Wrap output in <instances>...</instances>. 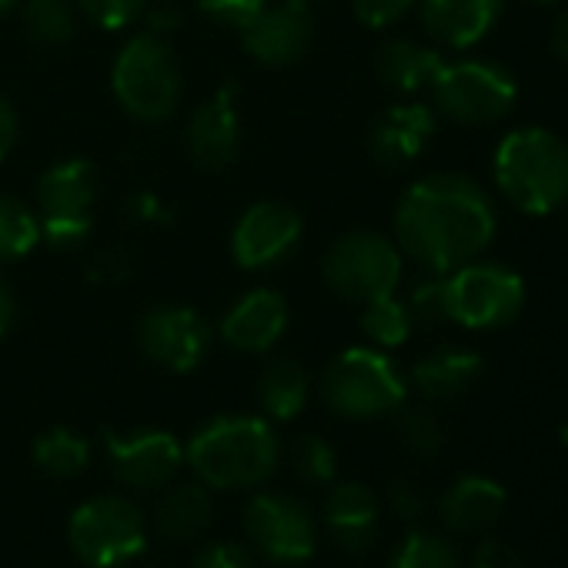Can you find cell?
Segmentation results:
<instances>
[{"instance_id": "cell-1", "label": "cell", "mask_w": 568, "mask_h": 568, "mask_svg": "<svg viewBox=\"0 0 568 568\" xmlns=\"http://www.w3.org/2000/svg\"><path fill=\"white\" fill-rule=\"evenodd\" d=\"M495 231L491 194L465 174H425L395 204V244L422 271L448 274L481 257Z\"/></svg>"}, {"instance_id": "cell-2", "label": "cell", "mask_w": 568, "mask_h": 568, "mask_svg": "<svg viewBox=\"0 0 568 568\" xmlns=\"http://www.w3.org/2000/svg\"><path fill=\"white\" fill-rule=\"evenodd\" d=\"M184 462L207 488H254L281 462V442L267 418L221 415L201 425L184 445Z\"/></svg>"}, {"instance_id": "cell-3", "label": "cell", "mask_w": 568, "mask_h": 568, "mask_svg": "<svg viewBox=\"0 0 568 568\" xmlns=\"http://www.w3.org/2000/svg\"><path fill=\"white\" fill-rule=\"evenodd\" d=\"M491 178L498 194L525 214L561 211L568 204V144L538 124L515 128L495 148Z\"/></svg>"}, {"instance_id": "cell-4", "label": "cell", "mask_w": 568, "mask_h": 568, "mask_svg": "<svg viewBox=\"0 0 568 568\" xmlns=\"http://www.w3.org/2000/svg\"><path fill=\"white\" fill-rule=\"evenodd\" d=\"M111 91L121 111L141 124H161L174 118V111L181 108L184 78L168 38H158L151 31L134 34L114 58Z\"/></svg>"}, {"instance_id": "cell-5", "label": "cell", "mask_w": 568, "mask_h": 568, "mask_svg": "<svg viewBox=\"0 0 568 568\" xmlns=\"http://www.w3.org/2000/svg\"><path fill=\"white\" fill-rule=\"evenodd\" d=\"M322 398L342 418H382L405 405L408 378L382 348H345L322 375Z\"/></svg>"}, {"instance_id": "cell-6", "label": "cell", "mask_w": 568, "mask_h": 568, "mask_svg": "<svg viewBox=\"0 0 568 568\" xmlns=\"http://www.w3.org/2000/svg\"><path fill=\"white\" fill-rule=\"evenodd\" d=\"M405 271V254L395 237L378 231L342 234L322 261V277L328 288L352 305H368L375 298L395 295Z\"/></svg>"}, {"instance_id": "cell-7", "label": "cell", "mask_w": 568, "mask_h": 568, "mask_svg": "<svg viewBox=\"0 0 568 568\" xmlns=\"http://www.w3.org/2000/svg\"><path fill=\"white\" fill-rule=\"evenodd\" d=\"M432 108L452 124L462 128H488L511 114L518 101L515 78L491 61H445L438 78L432 81Z\"/></svg>"}, {"instance_id": "cell-8", "label": "cell", "mask_w": 568, "mask_h": 568, "mask_svg": "<svg viewBox=\"0 0 568 568\" xmlns=\"http://www.w3.org/2000/svg\"><path fill=\"white\" fill-rule=\"evenodd\" d=\"M74 555L91 568H124L148 548L144 511L121 495H98L74 508L68 521Z\"/></svg>"}, {"instance_id": "cell-9", "label": "cell", "mask_w": 568, "mask_h": 568, "mask_svg": "<svg viewBox=\"0 0 568 568\" xmlns=\"http://www.w3.org/2000/svg\"><path fill=\"white\" fill-rule=\"evenodd\" d=\"M448 325L495 332L511 325L525 308V281L498 261H468L445 274Z\"/></svg>"}, {"instance_id": "cell-10", "label": "cell", "mask_w": 568, "mask_h": 568, "mask_svg": "<svg viewBox=\"0 0 568 568\" xmlns=\"http://www.w3.org/2000/svg\"><path fill=\"white\" fill-rule=\"evenodd\" d=\"M98 204V171L84 158H68L51 164L38 178V217L41 244L54 251H78L94 231Z\"/></svg>"}, {"instance_id": "cell-11", "label": "cell", "mask_w": 568, "mask_h": 568, "mask_svg": "<svg viewBox=\"0 0 568 568\" xmlns=\"http://www.w3.org/2000/svg\"><path fill=\"white\" fill-rule=\"evenodd\" d=\"M244 531L251 548L274 565H302L318 548V528L312 511L277 491H261L244 508Z\"/></svg>"}, {"instance_id": "cell-12", "label": "cell", "mask_w": 568, "mask_h": 568, "mask_svg": "<svg viewBox=\"0 0 568 568\" xmlns=\"http://www.w3.org/2000/svg\"><path fill=\"white\" fill-rule=\"evenodd\" d=\"M138 345L154 365L184 375L207 358L214 328L201 312L187 305H158L138 322Z\"/></svg>"}, {"instance_id": "cell-13", "label": "cell", "mask_w": 568, "mask_h": 568, "mask_svg": "<svg viewBox=\"0 0 568 568\" xmlns=\"http://www.w3.org/2000/svg\"><path fill=\"white\" fill-rule=\"evenodd\" d=\"M305 234L302 214L284 201H257L231 227V257L244 271H264L288 257Z\"/></svg>"}, {"instance_id": "cell-14", "label": "cell", "mask_w": 568, "mask_h": 568, "mask_svg": "<svg viewBox=\"0 0 568 568\" xmlns=\"http://www.w3.org/2000/svg\"><path fill=\"white\" fill-rule=\"evenodd\" d=\"M244 54L261 68H292L315 41V18L298 0H267L264 11L237 31Z\"/></svg>"}, {"instance_id": "cell-15", "label": "cell", "mask_w": 568, "mask_h": 568, "mask_svg": "<svg viewBox=\"0 0 568 568\" xmlns=\"http://www.w3.org/2000/svg\"><path fill=\"white\" fill-rule=\"evenodd\" d=\"M104 452L111 462V471L118 481L138 491H154L174 481V475L184 465V445L161 428H141V432H108Z\"/></svg>"}, {"instance_id": "cell-16", "label": "cell", "mask_w": 568, "mask_h": 568, "mask_svg": "<svg viewBox=\"0 0 568 568\" xmlns=\"http://www.w3.org/2000/svg\"><path fill=\"white\" fill-rule=\"evenodd\" d=\"M184 148L191 161L207 171H227L241 151V114H237V88L224 84L207 101H201L184 124Z\"/></svg>"}, {"instance_id": "cell-17", "label": "cell", "mask_w": 568, "mask_h": 568, "mask_svg": "<svg viewBox=\"0 0 568 568\" xmlns=\"http://www.w3.org/2000/svg\"><path fill=\"white\" fill-rule=\"evenodd\" d=\"M435 131H438L435 108L422 101L392 104L382 118H375L368 131V154L378 168L402 171L428 151Z\"/></svg>"}, {"instance_id": "cell-18", "label": "cell", "mask_w": 568, "mask_h": 568, "mask_svg": "<svg viewBox=\"0 0 568 568\" xmlns=\"http://www.w3.org/2000/svg\"><path fill=\"white\" fill-rule=\"evenodd\" d=\"M292 308L284 302L281 292L271 288H254L241 295L221 318L217 335L227 348L244 352V355H264L271 352L284 332H288Z\"/></svg>"}, {"instance_id": "cell-19", "label": "cell", "mask_w": 568, "mask_h": 568, "mask_svg": "<svg viewBox=\"0 0 568 568\" xmlns=\"http://www.w3.org/2000/svg\"><path fill=\"white\" fill-rule=\"evenodd\" d=\"M505 11V0H418V18L435 48L468 51L481 44Z\"/></svg>"}, {"instance_id": "cell-20", "label": "cell", "mask_w": 568, "mask_h": 568, "mask_svg": "<svg viewBox=\"0 0 568 568\" xmlns=\"http://www.w3.org/2000/svg\"><path fill=\"white\" fill-rule=\"evenodd\" d=\"M325 525L348 555H365L378 538V498L362 481H342L325 501Z\"/></svg>"}, {"instance_id": "cell-21", "label": "cell", "mask_w": 568, "mask_h": 568, "mask_svg": "<svg viewBox=\"0 0 568 568\" xmlns=\"http://www.w3.org/2000/svg\"><path fill=\"white\" fill-rule=\"evenodd\" d=\"M481 375V358L471 348L462 345H438L432 352H425L408 378V388H415L422 398L428 402H448L458 398L462 392H468Z\"/></svg>"}, {"instance_id": "cell-22", "label": "cell", "mask_w": 568, "mask_h": 568, "mask_svg": "<svg viewBox=\"0 0 568 568\" xmlns=\"http://www.w3.org/2000/svg\"><path fill=\"white\" fill-rule=\"evenodd\" d=\"M445 58L438 48L412 41V38H392L378 48L375 54V74L378 81L405 98H415L422 91L432 88V81L438 78Z\"/></svg>"}, {"instance_id": "cell-23", "label": "cell", "mask_w": 568, "mask_h": 568, "mask_svg": "<svg viewBox=\"0 0 568 568\" xmlns=\"http://www.w3.org/2000/svg\"><path fill=\"white\" fill-rule=\"evenodd\" d=\"M505 488L485 475H465L438 498V515L452 531H485L505 515Z\"/></svg>"}, {"instance_id": "cell-24", "label": "cell", "mask_w": 568, "mask_h": 568, "mask_svg": "<svg viewBox=\"0 0 568 568\" xmlns=\"http://www.w3.org/2000/svg\"><path fill=\"white\" fill-rule=\"evenodd\" d=\"M214 521V498L204 481H184L161 495L154 508V528L168 541H191Z\"/></svg>"}, {"instance_id": "cell-25", "label": "cell", "mask_w": 568, "mask_h": 568, "mask_svg": "<svg viewBox=\"0 0 568 568\" xmlns=\"http://www.w3.org/2000/svg\"><path fill=\"white\" fill-rule=\"evenodd\" d=\"M312 398V378L295 358H274L257 378V405L267 422H292Z\"/></svg>"}, {"instance_id": "cell-26", "label": "cell", "mask_w": 568, "mask_h": 568, "mask_svg": "<svg viewBox=\"0 0 568 568\" xmlns=\"http://www.w3.org/2000/svg\"><path fill=\"white\" fill-rule=\"evenodd\" d=\"M21 21L41 48H64L78 38L74 0H21Z\"/></svg>"}, {"instance_id": "cell-27", "label": "cell", "mask_w": 568, "mask_h": 568, "mask_svg": "<svg viewBox=\"0 0 568 568\" xmlns=\"http://www.w3.org/2000/svg\"><path fill=\"white\" fill-rule=\"evenodd\" d=\"M362 332L372 342V348H382V352L402 348L415 332V322H412L405 298L385 295V298L362 305Z\"/></svg>"}, {"instance_id": "cell-28", "label": "cell", "mask_w": 568, "mask_h": 568, "mask_svg": "<svg viewBox=\"0 0 568 568\" xmlns=\"http://www.w3.org/2000/svg\"><path fill=\"white\" fill-rule=\"evenodd\" d=\"M41 244V217L31 204L0 194V264H14Z\"/></svg>"}, {"instance_id": "cell-29", "label": "cell", "mask_w": 568, "mask_h": 568, "mask_svg": "<svg viewBox=\"0 0 568 568\" xmlns=\"http://www.w3.org/2000/svg\"><path fill=\"white\" fill-rule=\"evenodd\" d=\"M34 462L44 475L74 478L91 462V442L71 428H48L34 442Z\"/></svg>"}, {"instance_id": "cell-30", "label": "cell", "mask_w": 568, "mask_h": 568, "mask_svg": "<svg viewBox=\"0 0 568 568\" xmlns=\"http://www.w3.org/2000/svg\"><path fill=\"white\" fill-rule=\"evenodd\" d=\"M395 435L398 445L415 458H435L445 448V425L432 408H398L395 412Z\"/></svg>"}, {"instance_id": "cell-31", "label": "cell", "mask_w": 568, "mask_h": 568, "mask_svg": "<svg viewBox=\"0 0 568 568\" xmlns=\"http://www.w3.org/2000/svg\"><path fill=\"white\" fill-rule=\"evenodd\" d=\"M392 568H458V555L452 541H445L442 535L415 528L395 548Z\"/></svg>"}, {"instance_id": "cell-32", "label": "cell", "mask_w": 568, "mask_h": 568, "mask_svg": "<svg viewBox=\"0 0 568 568\" xmlns=\"http://www.w3.org/2000/svg\"><path fill=\"white\" fill-rule=\"evenodd\" d=\"M292 468L308 485H328L338 475V452L322 435H298L292 442Z\"/></svg>"}, {"instance_id": "cell-33", "label": "cell", "mask_w": 568, "mask_h": 568, "mask_svg": "<svg viewBox=\"0 0 568 568\" xmlns=\"http://www.w3.org/2000/svg\"><path fill=\"white\" fill-rule=\"evenodd\" d=\"M415 328H438L448 325V292H445V274L425 271L405 298Z\"/></svg>"}, {"instance_id": "cell-34", "label": "cell", "mask_w": 568, "mask_h": 568, "mask_svg": "<svg viewBox=\"0 0 568 568\" xmlns=\"http://www.w3.org/2000/svg\"><path fill=\"white\" fill-rule=\"evenodd\" d=\"M74 8L104 31H124L141 21L148 0H74Z\"/></svg>"}, {"instance_id": "cell-35", "label": "cell", "mask_w": 568, "mask_h": 568, "mask_svg": "<svg viewBox=\"0 0 568 568\" xmlns=\"http://www.w3.org/2000/svg\"><path fill=\"white\" fill-rule=\"evenodd\" d=\"M264 4H267V0H197V11L211 24L241 31L264 11Z\"/></svg>"}, {"instance_id": "cell-36", "label": "cell", "mask_w": 568, "mask_h": 568, "mask_svg": "<svg viewBox=\"0 0 568 568\" xmlns=\"http://www.w3.org/2000/svg\"><path fill=\"white\" fill-rule=\"evenodd\" d=\"M415 8H418V0H352V11H355L358 24H365L372 31L402 24Z\"/></svg>"}, {"instance_id": "cell-37", "label": "cell", "mask_w": 568, "mask_h": 568, "mask_svg": "<svg viewBox=\"0 0 568 568\" xmlns=\"http://www.w3.org/2000/svg\"><path fill=\"white\" fill-rule=\"evenodd\" d=\"M131 274H134V254L128 247H121V244H111V247L98 251L94 261H91V271H88L91 281L111 284V288H114V284L131 281Z\"/></svg>"}, {"instance_id": "cell-38", "label": "cell", "mask_w": 568, "mask_h": 568, "mask_svg": "<svg viewBox=\"0 0 568 568\" xmlns=\"http://www.w3.org/2000/svg\"><path fill=\"white\" fill-rule=\"evenodd\" d=\"M388 501H392V511H395L402 521H408V525H415V521L425 515V508H428L425 488H422L415 478H408V475H398V478L388 485Z\"/></svg>"}, {"instance_id": "cell-39", "label": "cell", "mask_w": 568, "mask_h": 568, "mask_svg": "<svg viewBox=\"0 0 568 568\" xmlns=\"http://www.w3.org/2000/svg\"><path fill=\"white\" fill-rule=\"evenodd\" d=\"M191 568H257V565H254L251 548L237 541H214L194 555Z\"/></svg>"}, {"instance_id": "cell-40", "label": "cell", "mask_w": 568, "mask_h": 568, "mask_svg": "<svg viewBox=\"0 0 568 568\" xmlns=\"http://www.w3.org/2000/svg\"><path fill=\"white\" fill-rule=\"evenodd\" d=\"M124 217L138 227H161L168 221V204L154 191H134L124 201Z\"/></svg>"}, {"instance_id": "cell-41", "label": "cell", "mask_w": 568, "mask_h": 568, "mask_svg": "<svg viewBox=\"0 0 568 568\" xmlns=\"http://www.w3.org/2000/svg\"><path fill=\"white\" fill-rule=\"evenodd\" d=\"M471 568H528V565L508 541L488 538V541L478 545V551L471 558Z\"/></svg>"}, {"instance_id": "cell-42", "label": "cell", "mask_w": 568, "mask_h": 568, "mask_svg": "<svg viewBox=\"0 0 568 568\" xmlns=\"http://www.w3.org/2000/svg\"><path fill=\"white\" fill-rule=\"evenodd\" d=\"M141 21L148 24L151 34L168 38V34L181 24V8L174 4V0H161V4H151V0H148V8H144Z\"/></svg>"}, {"instance_id": "cell-43", "label": "cell", "mask_w": 568, "mask_h": 568, "mask_svg": "<svg viewBox=\"0 0 568 568\" xmlns=\"http://www.w3.org/2000/svg\"><path fill=\"white\" fill-rule=\"evenodd\" d=\"M18 134H21V124H18V111H14V104L0 94V161H4L11 151H14V144H18Z\"/></svg>"}, {"instance_id": "cell-44", "label": "cell", "mask_w": 568, "mask_h": 568, "mask_svg": "<svg viewBox=\"0 0 568 568\" xmlns=\"http://www.w3.org/2000/svg\"><path fill=\"white\" fill-rule=\"evenodd\" d=\"M18 322V298H14V288L0 277V338H4Z\"/></svg>"}, {"instance_id": "cell-45", "label": "cell", "mask_w": 568, "mask_h": 568, "mask_svg": "<svg viewBox=\"0 0 568 568\" xmlns=\"http://www.w3.org/2000/svg\"><path fill=\"white\" fill-rule=\"evenodd\" d=\"M551 51L561 64H568V11L555 21V31H551Z\"/></svg>"}, {"instance_id": "cell-46", "label": "cell", "mask_w": 568, "mask_h": 568, "mask_svg": "<svg viewBox=\"0 0 568 568\" xmlns=\"http://www.w3.org/2000/svg\"><path fill=\"white\" fill-rule=\"evenodd\" d=\"M14 8H21V0H0V14H4V11H14Z\"/></svg>"}, {"instance_id": "cell-47", "label": "cell", "mask_w": 568, "mask_h": 568, "mask_svg": "<svg viewBox=\"0 0 568 568\" xmlns=\"http://www.w3.org/2000/svg\"><path fill=\"white\" fill-rule=\"evenodd\" d=\"M531 4H558V0H531Z\"/></svg>"}, {"instance_id": "cell-48", "label": "cell", "mask_w": 568, "mask_h": 568, "mask_svg": "<svg viewBox=\"0 0 568 568\" xmlns=\"http://www.w3.org/2000/svg\"><path fill=\"white\" fill-rule=\"evenodd\" d=\"M298 4H312V0H298Z\"/></svg>"}]
</instances>
